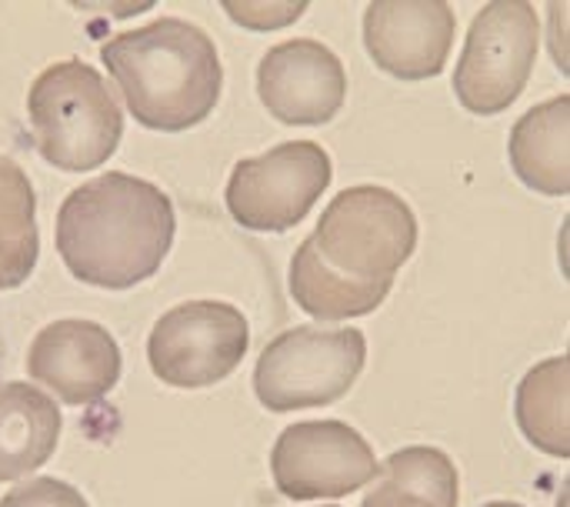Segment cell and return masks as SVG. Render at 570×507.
<instances>
[{
	"instance_id": "6da1fadb",
	"label": "cell",
	"mask_w": 570,
	"mask_h": 507,
	"mask_svg": "<svg viewBox=\"0 0 570 507\" xmlns=\"http://www.w3.org/2000/svg\"><path fill=\"white\" fill-rule=\"evenodd\" d=\"M170 237L167 194L130 174H104L70 191L57 214V247L70 274L100 287H130L150 277Z\"/></svg>"
},
{
	"instance_id": "3957f363",
	"label": "cell",
	"mask_w": 570,
	"mask_h": 507,
	"mask_svg": "<svg viewBox=\"0 0 570 507\" xmlns=\"http://www.w3.org/2000/svg\"><path fill=\"white\" fill-rule=\"evenodd\" d=\"M27 114L43 160L63 170L97 167L117 150L124 134L114 94L80 60L47 67L27 94Z\"/></svg>"
},
{
	"instance_id": "277c9868",
	"label": "cell",
	"mask_w": 570,
	"mask_h": 507,
	"mask_svg": "<svg viewBox=\"0 0 570 507\" xmlns=\"http://www.w3.org/2000/svg\"><path fill=\"white\" fill-rule=\"evenodd\" d=\"M60 435V418L43 394L10 384L0 388V481L37 468Z\"/></svg>"
},
{
	"instance_id": "5b68a950",
	"label": "cell",
	"mask_w": 570,
	"mask_h": 507,
	"mask_svg": "<svg viewBox=\"0 0 570 507\" xmlns=\"http://www.w3.org/2000/svg\"><path fill=\"white\" fill-rule=\"evenodd\" d=\"M0 507H87V501L67 488V485H57V481H37L30 488H20L13 491Z\"/></svg>"
},
{
	"instance_id": "7a4b0ae2",
	"label": "cell",
	"mask_w": 570,
	"mask_h": 507,
	"mask_svg": "<svg viewBox=\"0 0 570 507\" xmlns=\"http://www.w3.org/2000/svg\"><path fill=\"white\" fill-rule=\"evenodd\" d=\"M127 110L150 130L177 134L200 124L224 84L214 40L180 17L124 30L100 47Z\"/></svg>"
}]
</instances>
